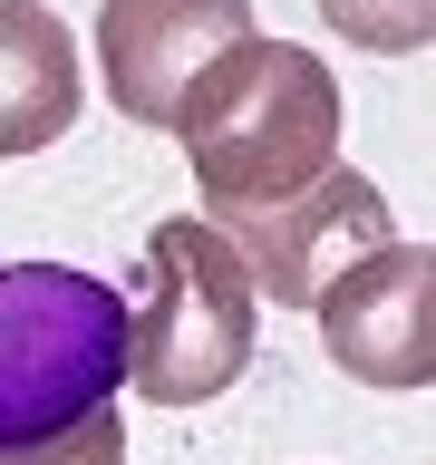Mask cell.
<instances>
[{"mask_svg":"<svg viewBox=\"0 0 436 465\" xmlns=\"http://www.w3.org/2000/svg\"><path fill=\"white\" fill-rule=\"evenodd\" d=\"M184 136V165L203 184V223L223 213H262V203H291L301 184L340 165V78L320 68L301 39H233L223 58H203L194 87L174 97L165 116Z\"/></svg>","mask_w":436,"mask_h":465,"instance_id":"obj_1","label":"cell"},{"mask_svg":"<svg viewBox=\"0 0 436 465\" xmlns=\"http://www.w3.org/2000/svg\"><path fill=\"white\" fill-rule=\"evenodd\" d=\"M126 388V291L68 262H0V456L107 417Z\"/></svg>","mask_w":436,"mask_h":465,"instance_id":"obj_2","label":"cell"},{"mask_svg":"<svg viewBox=\"0 0 436 465\" xmlns=\"http://www.w3.org/2000/svg\"><path fill=\"white\" fill-rule=\"evenodd\" d=\"M253 311H262L253 272L233 262V242L203 213L155 223L145 262H136V301H126V388L145 407L223 398L233 378L253 369V340H262Z\"/></svg>","mask_w":436,"mask_h":465,"instance_id":"obj_3","label":"cell"},{"mask_svg":"<svg viewBox=\"0 0 436 465\" xmlns=\"http://www.w3.org/2000/svg\"><path fill=\"white\" fill-rule=\"evenodd\" d=\"M213 232H223L233 262L253 272V301H282V311H311V301L340 282L349 262H369L378 242H398V223H388V194H378L359 165H330L320 184H301L291 203L223 213Z\"/></svg>","mask_w":436,"mask_h":465,"instance_id":"obj_4","label":"cell"},{"mask_svg":"<svg viewBox=\"0 0 436 465\" xmlns=\"http://www.w3.org/2000/svg\"><path fill=\"white\" fill-rule=\"evenodd\" d=\"M320 311V340L340 359V378L378 388V398H407L427 388L436 369V272L417 242H378L369 262H349L340 282L311 301Z\"/></svg>","mask_w":436,"mask_h":465,"instance_id":"obj_5","label":"cell"},{"mask_svg":"<svg viewBox=\"0 0 436 465\" xmlns=\"http://www.w3.org/2000/svg\"><path fill=\"white\" fill-rule=\"evenodd\" d=\"M253 39V0H107L97 10V78L126 126H165L203 58Z\"/></svg>","mask_w":436,"mask_h":465,"instance_id":"obj_6","label":"cell"},{"mask_svg":"<svg viewBox=\"0 0 436 465\" xmlns=\"http://www.w3.org/2000/svg\"><path fill=\"white\" fill-rule=\"evenodd\" d=\"M87 68L58 10L39 0H0V155H39L78 126Z\"/></svg>","mask_w":436,"mask_h":465,"instance_id":"obj_7","label":"cell"},{"mask_svg":"<svg viewBox=\"0 0 436 465\" xmlns=\"http://www.w3.org/2000/svg\"><path fill=\"white\" fill-rule=\"evenodd\" d=\"M320 20L340 29L349 49H427L436 0H320Z\"/></svg>","mask_w":436,"mask_h":465,"instance_id":"obj_8","label":"cell"},{"mask_svg":"<svg viewBox=\"0 0 436 465\" xmlns=\"http://www.w3.org/2000/svg\"><path fill=\"white\" fill-rule=\"evenodd\" d=\"M0 465H126V417H87V427L49 436V446H20V456H0Z\"/></svg>","mask_w":436,"mask_h":465,"instance_id":"obj_9","label":"cell"}]
</instances>
